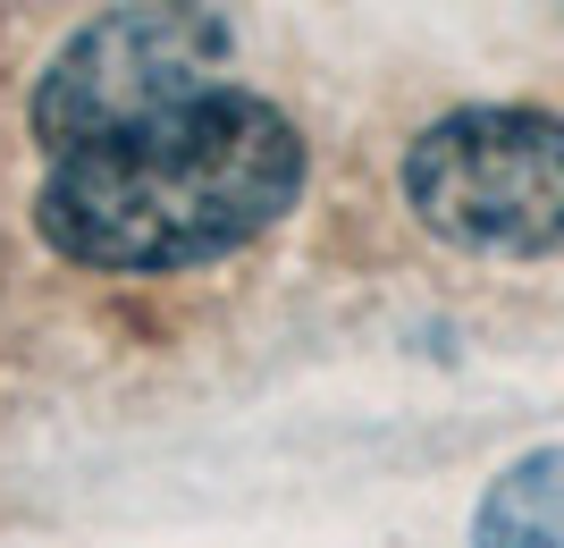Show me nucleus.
Instances as JSON below:
<instances>
[{
  "label": "nucleus",
  "mask_w": 564,
  "mask_h": 548,
  "mask_svg": "<svg viewBox=\"0 0 564 548\" xmlns=\"http://www.w3.org/2000/svg\"><path fill=\"white\" fill-rule=\"evenodd\" d=\"M404 212L455 254L547 262L564 254V119L522 101H471L404 143Z\"/></svg>",
  "instance_id": "2"
},
{
  "label": "nucleus",
  "mask_w": 564,
  "mask_h": 548,
  "mask_svg": "<svg viewBox=\"0 0 564 548\" xmlns=\"http://www.w3.org/2000/svg\"><path fill=\"white\" fill-rule=\"evenodd\" d=\"M312 178V143L261 94H203L101 143H76L34 186V228L101 279H169L270 237Z\"/></svg>",
  "instance_id": "1"
},
{
  "label": "nucleus",
  "mask_w": 564,
  "mask_h": 548,
  "mask_svg": "<svg viewBox=\"0 0 564 548\" xmlns=\"http://www.w3.org/2000/svg\"><path fill=\"white\" fill-rule=\"evenodd\" d=\"M228 60H236V34L212 0H110L51 51L25 127L59 161L76 143L186 110L203 94H228Z\"/></svg>",
  "instance_id": "3"
},
{
  "label": "nucleus",
  "mask_w": 564,
  "mask_h": 548,
  "mask_svg": "<svg viewBox=\"0 0 564 548\" xmlns=\"http://www.w3.org/2000/svg\"><path fill=\"white\" fill-rule=\"evenodd\" d=\"M471 548H564V448H531L480 490Z\"/></svg>",
  "instance_id": "4"
}]
</instances>
